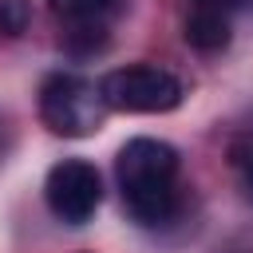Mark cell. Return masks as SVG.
Returning <instances> with one entry per match:
<instances>
[{
    "label": "cell",
    "instance_id": "cell-3",
    "mask_svg": "<svg viewBox=\"0 0 253 253\" xmlns=\"http://www.w3.org/2000/svg\"><path fill=\"white\" fill-rule=\"evenodd\" d=\"M107 115V103H103V91L95 83H87L83 75H71V71H55L43 79L40 87V119L51 134H63V138H83L91 130H99Z\"/></svg>",
    "mask_w": 253,
    "mask_h": 253
},
{
    "label": "cell",
    "instance_id": "cell-4",
    "mask_svg": "<svg viewBox=\"0 0 253 253\" xmlns=\"http://www.w3.org/2000/svg\"><path fill=\"white\" fill-rule=\"evenodd\" d=\"M43 198H47V210L67 221V225H83L91 221V213L99 210L103 202V182H99V170L83 158H63L47 170L43 178Z\"/></svg>",
    "mask_w": 253,
    "mask_h": 253
},
{
    "label": "cell",
    "instance_id": "cell-8",
    "mask_svg": "<svg viewBox=\"0 0 253 253\" xmlns=\"http://www.w3.org/2000/svg\"><path fill=\"white\" fill-rule=\"evenodd\" d=\"M32 24V0H0V32L20 36Z\"/></svg>",
    "mask_w": 253,
    "mask_h": 253
},
{
    "label": "cell",
    "instance_id": "cell-7",
    "mask_svg": "<svg viewBox=\"0 0 253 253\" xmlns=\"http://www.w3.org/2000/svg\"><path fill=\"white\" fill-rule=\"evenodd\" d=\"M229 162H233V174H237L245 198L253 202V138H237L229 146Z\"/></svg>",
    "mask_w": 253,
    "mask_h": 253
},
{
    "label": "cell",
    "instance_id": "cell-9",
    "mask_svg": "<svg viewBox=\"0 0 253 253\" xmlns=\"http://www.w3.org/2000/svg\"><path fill=\"white\" fill-rule=\"evenodd\" d=\"M190 4H206V8H217V12H237L241 4H249V0H190Z\"/></svg>",
    "mask_w": 253,
    "mask_h": 253
},
{
    "label": "cell",
    "instance_id": "cell-2",
    "mask_svg": "<svg viewBox=\"0 0 253 253\" xmlns=\"http://www.w3.org/2000/svg\"><path fill=\"white\" fill-rule=\"evenodd\" d=\"M107 111H130V115H162L182 103V79L158 63H126L99 79Z\"/></svg>",
    "mask_w": 253,
    "mask_h": 253
},
{
    "label": "cell",
    "instance_id": "cell-1",
    "mask_svg": "<svg viewBox=\"0 0 253 253\" xmlns=\"http://www.w3.org/2000/svg\"><path fill=\"white\" fill-rule=\"evenodd\" d=\"M123 206L138 225H166L178 213V150L158 138H130L115 158Z\"/></svg>",
    "mask_w": 253,
    "mask_h": 253
},
{
    "label": "cell",
    "instance_id": "cell-5",
    "mask_svg": "<svg viewBox=\"0 0 253 253\" xmlns=\"http://www.w3.org/2000/svg\"><path fill=\"white\" fill-rule=\"evenodd\" d=\"M182 36L198 51H221L229 43V12H217V8H206V4H190Z\"/></svg>",
    "mask_w": 253,
    "mask_h": 253
},
{
    "label": "cell",
    "instance_id": "cell-6",
    "mask_svg": "<svg viewBox=\"0 0 253 253\" xmlns=\"http://www.w3.org/2000/svg\"><path fill=\"white\" fill-rule=\"evenodd\" d=\"M119 0H47V8L67 24H99Z\"/></svg>",
    "mask_w": 253,
    "mask_h": 253
},
{
    "label": "cell",
    "instance_id": "cell-10",
    "mask_svg": "<svg viewBox=\"0 0 253 253\" xmlns=\"http://www.w3.org/2000/svg\"><path fill=\"white\" fill-rule=\"evenodd\" d=\"M249 4H253V0H249Z\"/></svg>",
    "mask_w": 253,
    "mask_h": 253
}]
</instances>
